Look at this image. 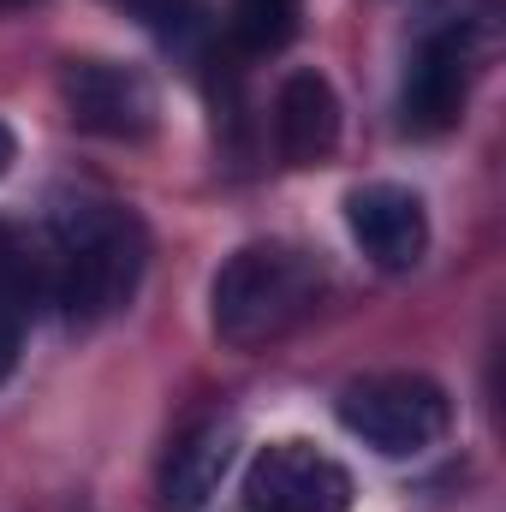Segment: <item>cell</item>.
<instances>
[{"label": "cell", "mask_w": 506, "mask_h": 512, "mask_svg": "<svg viewBox=\"0 0 506 512\" xmlns=\"http://www.w3.org/2000/svg\"><path fill=\"white\" fill-rule=\"evenodd\" d=\"M477 30L471 24H441L417 42L411 66H405V90H399V120L417 137H435V131H453L465 120V102H471V78H477Z\"/></svg>", "instance_id": "obj_5"}, {"label": "cell", "mask_w": 506, "mask_h": 512, "mask_svg": "<svg viewBox=\"0 0 506 512\" xmlns=\"http://www.w3.org/2000/svg\"><path fill=\"white\" fill-rule=\"evenodd\" d=\"M334 411H340V429L358 435L381 459H417V453L441 447L453 429L447 387H435L429 376H405V370L352 382Z\"/></svg>", "instance_id": "obj_3"}, {"label": "cell", "mask_w": 506, "mask_h": 512, "mask_svg": "<svg viewBox=\"0 0 506 512\" xmlns=\"http://www.w3.org/2000/svg\"><path fill=\"white\" fill-rule=\"evenodd\" d=\"M18 6H36V0H0V12H18Z\"/></svg>", "instance_id": "obj_13"}, {"label": "cell", "mask_w": 506, "mask_h": 512, "mask_svg": "<svg viewBox=\"0 0 506 512\" xmlns=\"http://www.w3.org/2000/svg\"><path fill=\"white\" fill-rule=\"evenodd\" d=\"M274 137L286 167H322L340 149V96L322 72H292L274 96Z\"/></svg>", "instance_id": "obj_9"}, {"label": "cell", "mask_w": 506, "mask_h": 512, "mask_svg": "<svg viewBox=\"0 0 506 512\" xmlns=\"http://www.w3.org/2000/svg\"><path fill=\"white\" fill-rule=\"evenodd\" d=\"M227 30L245 54H280L304 30V0H233Z\"/></svg>", "instance_id": "obj_10"}, {"label": "cell", "mask_w": 506, "mask_h": 512, "mask_svg": "<svg viewBox=\"0 0 506 512\" xmlns=\"http://www.w3.org/2000/svg\"><path fill=\"white\" fill-rule=\"evenodd\" d=\"M322 298V268L316 256L280 239H256L221 262L209 286V322L227 346L256 352L268 340H286Z\"/></svg>", "instance_id": "obj_2"}, {"label": "cell", "mask_w": 506, "mask_h": 512, "mask_svg": "<svg viewBox=\"0 0 506 512\" xmlns=\"http://www.w3.org/2000/svg\"><path fill=\"white\" fill-rule=\"evenodd\" d=\"M12 161H18V137H12V126L0 120V179L12 173Z\"/></svg>", "instance_id": "obj_12"}, {"label": "cell", "mask_w": 506, "mask_h": 512, "mask_svg": "<svg viewBox=\"0 0 506 512\" xmlns=\"http://www.w3.org/2000/svg\"><path fill=\"white\" fill-rule=\"evenodd\" d=\"M245 507L251 512H346L352 507V471L328 459L310 441H274L245 471Z\"/></svg>", "instance_id": "obj_6"}, {"label": "cell", "mask_w": 506, "mask_h": 512, "mask_svg": "<svg viewBox=\"0 0 506 512\" xmlns=\"http://www.w3.org/2000/svg\"><path fill=\"white\" fill-rule=\"evenodd\" d=\"M233 453H239V417H203V423H191L167 447V459H161L155 512H203L215 501Z\"/></svg>", "instance_id": "obj_8"}, {"label": "cell", "mask_w": 506, "mask_h": 512, "mask_svg": "<svg viewBox=\"0 0 506 512\" xmlns=\"http://www.w3.org/2000/svg\"><path fill=\"white\" fill-rule=\"evenodd\" d=\"M120 6H131V12H137L149 30H161L167 42L191 36V30H197V18H203V12H197V0H120Z\"/></svg>", "instance_id": "obj_11"}, {"label": "cell", "mask_w": 506, "mask_h": 512, "mask_svg": "<svg viewBox=\"0 0 506 512\" xmlns=\"http://www.w3.org/2000/svg\"><path fill=\"white\" fill-rule=\"evenodd\" d=\"M60 102L66 120L108 143H143L161 120L155 84L126 60H66L60 66Z\"/></svg>", "instance_id": "obj_4"}, {"label": "cell", "mask_w": 506, "mask_h": 512, "mask_svg": "<svg viewBox=\"0 0 506 512\" xmlns=\"http://www.w3.org/2000/svg\"><path fill=\"white\" fill-rule=\"evenodd\" d=\"M346 227H352L358 251L387 274H405V268H417L429 256V209L405 185H387V179L358 185L346 197Z\"/></svg>", "instance_id": "obj_7"}, {"label": "cell", "mask_w": 506, "mask_h": 512, "mask_svg": "<svg viewBox=\"0 0 506 512\" xmlns=\"http://www.w3.org/2000/svg\"><path fill=\"white\" fill-rule=\"evenodd\" d=\"M54 245H60V304L72 328L120 316L149 268V239L137 215L102 197H66L54 209Z\"/></svg>", "instance_id": "obj_1"}]
</instances>
